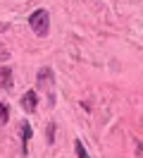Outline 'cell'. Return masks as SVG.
Segmentation results:
<instances>
[{"mask_svg":"<svg viewBox=\"0 0 143 158\" xmlns=\"http://www.w3.org/2000/svg\"><path fill=\"white\" fill-rule=\"evenodd\" d=\"M74 151H76V156H79V158H91L88 153H86V146H84L81 139H76V141H74Z\"/></svg>","mask_w":143,"mask_h":158,"instance_id":"obj_7","label":"cell"},{"mask_svg":"<svg viewBox=\"0 0 143 158\" xmlns=\"http://www.w3.org/2000/svg\"><path fill=\"white\" fill-rule=\"evenodd\" d=\"M12 86V69L0 67V89H10Z\"/></svg>","mask_w":143,"mask_h":158,"instance_id":"obj_5","label":"cell"},{"mask_svg":"<svg viewBox=\"0 0 143 158\" xmlns=\"http://www.w3.org/2000/svg\"><path fill=\"white\" fill-rule=\"evenodd\" d=\"M48 144H53V141H55V125H53V122H50V125H48Z\"/></svg>","mask_w":143,"mask_h":158,"instance_id":"obj_8","label":"cell"},{"mask_svg":"<svg viewBox=\"0 0 143 158\" xmlns=\"http://www.w3.org/2000/svg\"><path fill=\"white\" fill-rule=\"evenodd\" d=\"M29 139H31V125H29V120L22 122V153L26 156L29 153Z\"/></svg>","mask_w":143,"mask_h":158,"instance_id":"obj_4","label":"cell"},{"mask_svg":"<svg viewBox=\"0 0 143 158\" xmlns=\"http://www.w3.org/2000/svg\"><path fill=\"white\" fill-rule=\"evenodd\" d=\"M7 120H10V106L0 101V125H7Z\"/></svg>","mask_w":143,"mask_h":158,"instance_id":"obj_6","label":"cell"},{"mask_svg":"<svg viewBox=\"0 0 143 158\" xmlns=\"http://www.w3.org/2000/svg\"><path fill=\"white\" fill-rule=\"evenodd\" d=\"M36 106H38V94L31 89V91H26V94L22 96V108L26 110V113H34Z\"/></svg>","mask_w":143,"mask_h":158,"instance_id":"obj_3","label":"cell"},{"mask_svg":"<svg viewBox=\"0 0 143 158\" xmlns=\"http://www.w3.org/2000/svg\"><path fill=\"white\" fill-rule=\"evenodd\" d=\"M7 55H10L7 48H2V46H0V60H2V58H7Z\"/></svg>","mask_w":143,"mask_h":158,"instance_id":"obj_9","label":"cell"},{"mask_svg":"<svg viewBox=\"0 0 143 158\" xmlns=\"http://www.w3.org/2000/svg\"><path fill=\"white\" fill-rule=\"evenodd\" d=\"M38 89H43L48 94V106H55V74L50 67H41L36 74Z\"/></svg>","mask_w":143,"mask_h":158,"instance_id":"obj_1","label":"cell"},{"mask_svg":"<svg viewBox=\"0 0 143 158\" xmlns=\"http://www.w3.org/2000/svg\"><path fill=\"white\" fill-rule=\"evenodd\" d=\"M29 27H31V31H34L36 36L46 39L48 31H50V15H48V10H36L29 17Z\"/></svg>","mask_w":143,"mask_h":158,"instance_id":"obj_2","label":"cell"}]
</instances>
